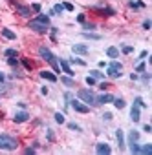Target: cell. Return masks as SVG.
<instances>
[{
  "label": "cell",
  "instance_id": "obj_8",
  "mask_svg": "<svg viewBox=\"0 0 152 155\" xmlns=\"http://www.w3.org/2000/svg\"><path fill=\"white\" fill-rule=\"evenodd\" d=\"M59 68H60V69H62V71H64L68 77H73V75H75V73L71 71V68H70V62H68V60H64V58H60V62H59Z\"/></svg>",
  "mask_w": 152,
  "mask_h": 155
},
{
  "label": "cell",
  "instance_id": "obj_16",
  "mask_svg": "<svg viewBox=\"0 0 152 155\" xmlns=\"http://www.w3.org/2000/svg\"><path fill=\"white\" fill-rule=\"evenodd\" d=\"M40 77L46 79V81H50V82H57V75H53L50 71H40Z\"/></svg>",
  "mask_w": 152,
  "mask_h": 155
},
{
  "label": "cell",
  "instance_id": "obj_26",
  "mask_svg": "<svg viewBox=\"0 0 152 155\" xmlns=\"http://www.w3.org/2000/svg\"><path fill=\"white\" fill-rule=\"evenodd\" d=\"M90 73H92V77H94V79H95V81H101V79H103V77H105V73H101L99 69H94V71H90Z\"/></svg>",
  "mask_w": 152,
  "mask_h": 155
},
{
  "label": "cell",
  "instance_id": "obj_41",
  "mask_svg": "<svg viewBox=\"0 0 152 155\" xmlns=\"http://www.w3.org/2000/svg\"><path fill=\"white\" fill-rule=\"evenodd\" d=\"M136 69H137L139 73H143V71H145V64H143V62H141V64H137V68H136Z\"/></svg>",
  "mask_w": 152,
  "mask_h": 155
},
{
  "label": "cell",
  "instance_id": "obj_31",
  "mask_svg": "<svg viewBox=\"0 0 152 155\" xmlns=\"http://www.w3.org/2000/svg\"><path fill=\"white\" fill-rule=\"evenodd\" d=\"M121 51H123L125 55H128V53H132V51H134V48H132V46H123V48H121Z\"/></svg>",
  "mask_w": 152,
  "mask_h": 155
},
{
  "label": "cell",
  "instance_id": "obj_1",
  "mask_svg": "<svg viewBox=\"0 0 152 155\" xmlns=\"http://www.w3.org/2000/svg\"><path fill=\"white\" fill-rule=\"evenodd\" d=\"M39 55L42 57V60H46L51 68H53V71L55 73H59L60 71V68H59V62H57V57L50 51V48H46V46H40L39 48Z\"/></svg>",
  "mask_w": 152,
  "mask_h": 155
},
{
  "label": "cell",
  "instance_id": "obj_9",
  "mask_svg": "<svg viewBox=\"0 0 152 155\" xmlns=\"http://www.w3.org/2000/svg\"><path fill=\"white\" fill-rule=\"evenodd\" d=\"M71 51L77 53V55H86L88 53V46L86 44H73L71 46Z\"/></svg>",
  "mask_w": 152,
  "mask_h": 155
},
{
  "label": "cell",
  "instance_id": "obj_17",
  "mask_svg": "<svg viewBox=\"0 0 152 155\" xmlns=\"http://www.w3.org/2000/svg\"><path fill=\"white\" fill-rule=\"evenodd\" d=\"M106 55H108L110 58H117V57H119V49L114 48V46H110V48L106 49Z\"/></svg>",
  "mask_w": 152,
  "mask_h": 155
},
{
  "label": "cell",
  "instance_id": "obj_29",
  "mask_svg": "<svg viewBox=\"0 0 152 155\" xmlns=\"http://www.w3.org/2000/svg\"><path fill=\"white\" fill-rule=\"evenodd\" d=\"M134 104H137L139 108H147V102H143V99H141V97H136V101H134Z\"/></svg>",
  "mask_w": 152,
  "mask_h": 155
},
{
  "label": "cell",
  "instance_id": "obj_25",
  "mask_svg": "<svg viewBox=\"0 0 152 155\" xmlns=\"http://www.w3.org/2000/svg\"><path fill=\"white\" fill-rule=\"evenodd\" d=\"M83 29H86V31H94V29H95V24H94V22H86V20H85V22H83Z\"/></svg>",
  "mask_w": 152,
  "mask_h": 155
},
{
  "label": "cell",
  "instance_id": "obj_20",
  "mask_svg": "<svg viewBox=\"0 0 152 155\" xmlns=\"http://www.w3.org/2000/svg\"><path fill=\"white\" fill-rule=\"evenodd\" d=\"M60 82H62L64 86H68V88H73V86H75V82H73V79H71V77H62V79H60Z\"/></svg>",
  "mask_w": 152,
  "mask_h": 155
},
{
  "label": "cell",
  "instance_id": "obj_30",
  "mask_svg": "<svg viewBox=\"0 0 152 155\" xmlns=\"http://www.w3.org/2000/svg\"><path fill=\"white\" fill-rule=\"evenodd\" d=\"M68 128H70V130H75V131H81V126L75 124V122H68Z\"/></svg>",
  "mask_w": 152,
  "mask_h": 155
},
{
  "label": "cell",
  "instance_id": "obj_44",
  "mask_svg": "<svg viewBox=\"0 0 152 155\" xmlns=\"http://www.w3.org/2000/svg\"><path fill=\"white\" fill-rule=\"evenodd\" d=\"M85 20H86V17H85V15H77V22H81V24H83Z\"/></svg>",
  "mask_w": 152,
  "mask_h": 155
},
{
  "label": "cell",
  "instance_id": "obj_43",
  "mask_svg": "<svg viewBox=\"0 0 152 155\" xmlns=\"http://www.w3.org/2000/svg\"><path fill=\"white\" fill-rule=\"evenodd\" d=\"M55 135H53V130H48V140H53Z\"/></svg>",
  "mask_w": 152,
  "mask_h": 155
},
{
  "label": "cell",
  "instance_id": "obj_35",
  "mask_svg": "<svg viewBox=\"0 0 152 155\" xmlns=\"http://www.w3.org/2000/svg\"><path fill=\"white\" fill-rule=\"evenodd\" d=\"M8 62H9V66H17V64H19L17 57H9V58H8Z\"/></svg>",
  "mask_w": 152,
  "mask_h": 155
},
{
  "label": "cell",
  "instance_id": "obj_10",
  "mask_svg": "<svg viewBox=\"0 0 152 155\" xmlns=\"http://www.w3.org/2000/svg\"><path fill=\"white\" fill-rule=\"evenodd\" d=\"M17 13L20 15V17H31V8H28V6H22V4H17Z\"/></svg>",
  "mask_w": 152,
  "mask_h": 155
},
{
  "label": "cell",
  "instance_id": "obj_45",
  "mask_svg": "<svg viewBox=\"0 0 152 155\" xmlns=\"http://www.w3.org/2000/svg\"><path fill=\"white\" fill-rule=\"evenodd\" d=\"M143 29H150V20H145L143 22Z\"/></svg>",
  "mask_w": 152,
  "mask_h": 155
},
{
  "label": "cell",
  "instance_id": "obj_14",
  "mask_svg": "<svg viewBox=\"0 0 152 155\" xmlns=\"http://www.w3.org/2000/svg\"><path fill=\"white\" fill-rule=\"evenodd\" d=\"M29 119V115L26 113V111H19V113H15V117H13V120L17 122V124H20V122H26Z\"/></svg>",
  "mask_w": 152,
  "mask_h": 155
},
{
  "label": "cell",
  "instance_id": "obj_47",
  "mask_svg": "<svg viewBox=\"0 0 152 155\" xmlns=\"http://www.w3.org/2000/svg\"><path fill=\"white\" fill-rule=\"evenodd\" d=\"M33 153H35V148H28L26 150V155H33Z\"/></svg>",
  "mask_w": 152,
  "mask_h": 155
},
{
  "label": "cell",
  "instance_id": "obj_49",
  "mask_svg": "<svg viewBox=\"0 0 152 155\" xmlns=\"http://www.w3.org/2000/svg\"><path fill=\"white\" fill-rule=\"evenodd\" d=\"M147 55H148V51H141V53H139V58H145Z\"/></svg>",
  "mask_w": 152,
  "mask_h": 155
},
{
  "label": "cell",
  "instance_id": "obj_18",
  "mask_svg": "<svg viewBox=\"0 0 152 155\" xmlns=\"http://www.w3.org/2000/svg\"><path fill=\"white\" fill-rule=\"evenodd\" d=\"M139 140V133L137 131H130L128 133V146H132L134 142H137Z\"/></svg>",
  "mask_w": 152,
  "mask_h": 155
},
{
  "label": "cell",
  "instance_id": "obj_39",
  "mask_svg": "<svg viewBox=\"0 0 152 155\" xmlns=\"http://www.w3.org/2000/svg\"><path fill=\"white\" fill-rule=\"evenodd\" d=\"M22 64L26 66V69H31V68H33V64H31L29 60H26V58H22Z\"/></svg>",
  "mask_w": 152,
  "mask_h": 155
},
{
  "label": "cell",
  "instance_id": "obj_32",
  "mask_svg": "<svg viewBox=\"0 0 152 155\" xmlns=\"http://www.w3.org/2000/svg\"><path fill=\"white\" fill-rule=\"evenodd\" d=\"M128 6H130V8H134V9H136V8H145V4H143V2H130Z\"/></svg>",
  "mask_w": 152,
  "mask_h": 155
},
{
  "label": "cell",
  "instance_id": "obj_4",
  "mask_svg": "<svg viewBox=\"0 0 152 155\" xmlns=\"http://www.w3.org/2000/svg\"><path fill=\"white\" fill-rule=\"evenodd\" d=\"M28 28H29V29H33V31H37V33H40V35H44V33H48V31H50V26H48V24L39 22V20H35V18L28 22Z\"/></svg>",
  "mask_w": 152,
  "mask_h": 155
},
{
  "label": "cell",
  "instance_id": "obj_21",
  "mask_svg": "<svg viewBox=\"0 0 152 155\" xmlns=\"http://www.w3.org/2000/svg\"><path fill=\"white\" fill-rule=\"evenodd\" d=\"M2 35H4L8 40H15V38H17V35H15L11 29H2Z\"/></svg>",
  "mask_w": 152,
  "mask_h": 155
},
{
  "label": "cell",
  "instance_id": "obj_46",
  "mask_svg": "<svg viewBox=\"0 0 152 155\" xmlns=\"http://www.w3.org/2000/svg\"><path fill=\"white\" fill-rule=\"evenodd\" d=\"M99 88H101V90H103V91H105V90H108V88H110V86H108V84H106V82H101V86H99Z\"/></svg>",
  "mask_w": 152,
  "mask_h": 155
},
{
  "label": "cell",
  "instance_id": "obj_24",
  "mask_svg": "<svg viewBox=\"0 0 152 155\" xmlns=\"http://www.w3.org/2000/svg\"><path fill=\"white\" fill-rule=\"evenodd\" d=\"M139 153H145V155L152 153V144H145V146H141V148H139Z\"/></svg>",
  "mask_w": 152,
  "mask_h": 155
},
{
  "label": "cell",
  "instance_id": "obj_12",
  "mask_svg": "<svg viewBox=\"0 0 152 155\" xmlns=\"http://www.w3.org/2000/svg\"><path fill=\"white\" fill-rule=\"evenodd\" d=\"M121 71H123V69H117V68H114V66H110V64H108V69H106V75H108V77H112V79H119V77L123 75Z\"/></svg>",
  "mask_w": 152,
  "mask_h": 155
},
{
  "label": "cell",
  "instance_id": "obj_5",
  "mask_svg": "<svg viewBox=\"0 0 152 155\" xmlns=\"http://www.w3.org/2000/svg\"><path fill=\"white\" fill-rule=\"evenodd\" d=\"M70 104H71V108L77 111V113H88L90 111V106L88 104H85V102H79V101H70Z\"/></svg>",
  "mask_w": 152,
  "mask_h": 155
},
{
  "label": "cell",
  "instance_id": "obj_27",
  "mask_svg": "<svg viewBox=\"0 0 152 155\" xmlns=\"http://www.w3.org/2000/svg\"><path fill=\"white\" fill-rule=\"evenodd\" d=\"M4 55H6V57H19V51H17V49H6Z\"/></svg>",
  "mask_w": 152,
  "mask_h": 155
},
{
  "label": "cell",
  "instance_id": "obj_11",
  "mask_svg": "<svg viewBox=\"0 0 152 155\" xmlns=\"http://www.w3.org/2000/svg\"><path fill=\"white\" fill-rule=\"evenodd\" d=\"M112 101H114V95H110V93H103V95L95 97V102H97V104H108V102H112Z\"/></svg>",
  "mask_w": 152,
  "mask_h": 155
},
{
  "label": "cell",
  "instance_id": "obj_48",
  "mask_svg": "<svg viewBox=\"0 0 152 155\" xmlns=\"http://www.w3.org/2000/svg\"><path fill=\"white\" fill-rule=\"evenodd\" d=\"M143 131H148V133H150V131H152V128H150L148 124H145V126H143Z\"/></svg>",
  "mask_w": 152,
  "mask_h": 155
},
{
  "label": "cell",
  "instance_id": "obj_50",
  "mask_svg": "<svg viewBox=\"0 0 152 155\" xmlns=\"http://www.w3.org/2000/svg\"><path fill=\"white\" fill-rule=\"evenodd\" d=\"M4 81H6V77H4V73H2V71H0V82H4Z\"/></svg>",
  "mask_w": 152,
  "mask_h": 155
},
{
  "label": "cell",
  "instance_id": "obj_2",
  "mask_svg": "<svg viewBox=\"0 0 152 155\" xmlns=\"http://www.w3.org/2000/svg\"><path fill=\"white\" fill-rule=\"evenodd\" d=\"M19 148L17 139H13L11 135L6 133H0V150H6V151H15Z\"/></svg>",
  "mask_w": 152,
  "mask_h": 155
},
{
  "label": "cell",
  "instance_id": "obj_19",
  "mask_svg": "<svg viewBox=\"0 0 152 155\" xmlns=\"http://www.w3.org/2000/svg\"><path fill=\"white\" fill-rule=\"evenodd\" d=\"M83 37L88 38V40H101V35H97V33H90V31H85Z\"/></svg>",
  "mask_w": 152,
  "mask_h": 155
},
{
  "label": "cell",
  "instance_id": "obj_28",
  "mask_svg": "<svg viewBox=\"0 0 152 155\" xmlns=\"http://www.w3.org/2000/svg\"><path fill=\"white\" fill-rule=\"evenodd\" d=\"M53 117H55V120H57V122H59V124H64V115H62V113H60V111H57V113H55V115H53Z\"/></svg>",
  "mask_w": 152,
  "mask_h": 155
},
{
  "label": "cell",
  "instance_id": "obj_13",
  "mask_svg": "<svg viewBox=\"0 0 152 155\" xmlns=\"http://www.w3.org/2000/svg\"><path fill=\"white\" fill-rule=\"evenodd\" d=\"M130 119H132L134 122H137V120L141 119V111H139V106H137V104L132 106V110H130Z\"/></svg>",
  "mask_w": 152,
  "mask_h": 155
},
{
  "label": "cell",
  "instance_id": "obj_6",
  "mask_svg": "<svg viewBox=\"0 0 152 155\" xmlns=\"http://www.w3.org/2000/svg\"><path fill=\"white\" fill-rule=\"evenodd\" d=\"M95 151H97L99 155H110V153H112V148H110L106 142H99V144L95 146Z\"/></svg>",
  "mask_w": 152,
  "mask_h": 155
},
{
  "label": "cell",
  "instance_id": "obj_23",
  "mask_svg": "<svg viewBox=\"0 0 152 155\" xmlns=\"http://www.w3.org/2000/svg\"><path fill=\"white\" fill-rule=\"evenodd\" d=\"M35 20L44 22V24H48V26H50V17H48V15H42V13H40V15H37V17H35Z\"/></svg>",
  "mask_w": 152,
  "mask_h": 155
},
{
  "label": "cell",
  "instance_id": "obj_33",
  "mask_svg": "<svg viewBox=\"0 0 152 155\" xmlns=\"http://www.w3.org/2000/svg\"><path fill=\"white\" fill-rule=\"evenodd\" d=\"M62 11H64L62 4H57V6H53V13H62Z\"/></svg>",
  "mask_w": 152,
  "mask_h": 155
},
{
  "label": "cell",
  "instance_id": "obj_7",
  "mask_svg": "<svg viewBox=\"0 0 152 155\" xmlns=\"http://www.w3.org/2000/svg\"><path fill=\"white\" fill-rule=\"evenodd\" d=\"M94 11H97V13H101L103 17H114L116 15V9L114 8H94Z\"/></svg>",
  "mask_w": 152,
  "mask_h": 155
},
{
  "label": "cell",
  "instance_id": "obj_38",
  "mask_svg": "<svg viewBox=\"0 0 152 155\" xmlns=\"http://www.w3.org/2000/svg\"><path fill=\"white\" fill-rule=\"evenodd\" d=\"M62 8H64L66 11H73V6H71L70 2H64V4H62Z\"/></svg>",
  "mask_w": 152,
  "mask_h": 155
},
{
  "label": "cell",
  "instance_id": "obj_3",
  "mask_svg": "<svg viewBox=\"0 0 152 155\" xmlns=\"http://www.w3.org/2000/svg\"><path fill=\"white\" fill-rule=\"evenodd\" d=\"M77 97H79L83 102H86L88 106H97V102H95V95H94L90 90H79V91H77Z\"/></svg>",
  "mask_w": 152,
  "mask_h": 155
},
{
  "label": "cell",
  "instance_id": "obj_15",
  "mask_svg": "<svg viewBox=\"0 0 152 155\" xmlns=\"http://www.w3.org/2000/svg\"><path fill=\"white\" fill-rule=\"evenodd\" d=\"M116 139H117L119 150H123V148H125V135H123V130H116Z\"/></svg>",
  "mask_w": 152,
  "mask_h": 155
},
{
  "label": "cell",
  "instance_id": "obj_34",
  "mask_svg": "<svg viewBox=\"0 0 152 155\" xmlns=\"http://www.w3.org/2000/svg\"><path fill=\"white\" fill-rule=\"evenodd\" d=\"M86 84H88V86H95V79H94L92 75H90V77H86Z\"/></svg>",
  "mask_w": 152,
  "mask_h": 155
},
{
  "label": "cell",
  "instance_id": "obj_37",
  "mask_svg": "<svg viewBox=\"0 0 152 155\" xmlns=\"http://www.w3.org/2000/svg\"><path fill=\"white\" fill-rule=\"evenodd\" d=\"M70 62H73V64H79V66H85V64H86V62H85V60H81V58H71Z\"/></svg>",
  "mask_w": 152,
  "mask_h": 155
},
{
  "label": "cell",
  "instance_id": "obj_40",
  "mask_svg": "<svg viewBox=\"0 0 152 155\" xmlns=\"http://www.w3.org/2000/svg\"><path fill=\"white\" fill-rule=\"evenodd\" d=\"M31 9H33L35 13H40V4H33V6H31Z\"/></svg>",
  "mask_w": 152,
  "mask_h": 155
},
{
  "label": "cell",
  "instance_id": "obj_22",
  "mask_svg": "<svg viewBox=\"0 0 152 155\" xmlns=\"http://www.w3.org/2000/svg\"><path fill=\"white\" fill-rule=\"evenodd\" d=\"M112 102H114V106H116L117 110H123V108L126 106V102H125L123 99H116V97H114V101H112Z\"/></svg>",
  "mask_w": 152,
  "mask_h": 155
},
{
  "label": "cell",
  "instance_id": "obj_36",
  "mask_svg": "<svg viewBox=\"0 0 152 155\" xmlns=\"http://www.w3.org/2000/svg\"><path fill=\"white\" fill-rule=\"evenodd\" d=\"M110 66H114V68H117V69H123V64H121V62H117V60H112V62H110Z\"/></svg>",
  "mask_w": 152,
  "mask_h": 155
},
{
  "label": "cell",
  "instance_id": "obj_42",
  "mask_svg": "<svg viewBox=\"0 0 152 155\" xmlns=\"http://www.w3.org/2000/svg\"><path fill=\"white\" fill-rule=\"evenodd\" d=\"M112 117H114L112 113H105V115H103V120H112Z\"/></svg>",
  "mask_w": 152,
  "mask_h": 155
},
{
  "label": "cell",
  "instance_id": "obj_51",
  "mask_svg": "<svg viewBox=\"0 0 152 155\" xmlns=\"http://www.w3.org/2000/svg\"><path fill=\"white\" fill-rule=\"evenodd\" d=\"M9 2H15V0H9Z\"/></svg>",
  "mask_w": 152,
  "mask_h": 155
}]
</instances>
